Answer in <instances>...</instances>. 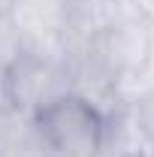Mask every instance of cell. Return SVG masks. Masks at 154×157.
<instances>
[{
	"label": "cell",
	"instance_id": "6da1fadb",
	"mask_svg": "<svg viewBox=\"0 0 154 157\" xmlns=\"http://www.w3.org/2000/svg\"><path fill=\"white\" fill-rule=\"evenodd\" d=\"M33 121L42 142L60 157H94L106 136L103 115L70 91L33 112Z\"/></svg>",
	"mask_w": 154,
	"mask_h": 157
},
{
	"label": "cell",
	"instance_id": "7a4b0ae2",
	"mask_svg": "<svg viewBox=\"0 0 154 157\" xmlns=\"http://www.w3.org/2000/svg\"><path fill=\"white\" fill-rule=\"evenodd\" d=\"M60 94H67V88L60 85V73L39 58H18L6 70V97L18 109L39 112Z\"/></svg>",
	"mask_w": 154,
	"mask_h": 157
}]
</instances>
